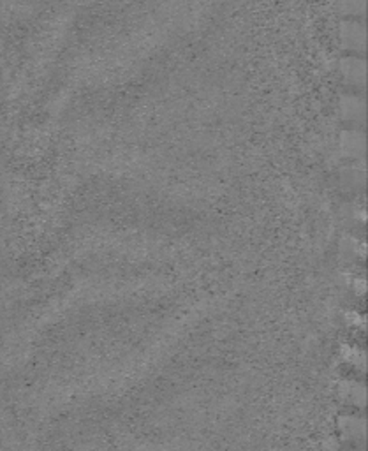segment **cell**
<instances>
[{"mask_svg":"<svg viewBox=\"0 0 368 451\" xmlns=\"http://www.w3.org/2000/svg\"><path fill=\"white\" fill-rule=\"evenodd\" d=\"M342 41L349 50L363 51L367 44V30L360 21H349L342 25Z\"/></svg>","mask_w":368,"mask_h":451,"instance_id":"6da1fadb","label":"cell"},{"mask_svg":"<svg viewBox=\"0 0 368 451\" xmlns=\"http://www.w3.org/2000/svg\"><path fill=\"white\" fill-rule=\"evenodd\" d=\"M342 73H344L345 80L349 81L351 85L363 87L365 76H367V67H365V60L358 57H349L342 60Z\"/></svg>","mask_w":368,"mask_h":451,"instance_id":"7a4b0ae2","label":"cell"},{"mask_svg":"<svg viewBox=\"0 0 368 451\" xmlns=\"http://www.w3.org/2000/svg\"><path fill=\"white\" fill-rule=\"evenodd\" d=\"M342 115L347 122H363L365 103L358 96H347L342 99Z\"/></svg>","mask_w":368,"mask_h":451,"instance_id":"3957f363","label":"cell"},{"mask_svg":"<svg viewBox=\"0 0 368 451\" xmlns=\"http://www.w3.org/2000/svg\"><path fill=\"white\" fill-rule=\"evenodd\" d=\"M342 148L351 157H361L365 154V138L361 132H345L342 139Z\"/></svg>","mask_w":368,"mask_h":451,"instance_id":"277c9868","label":"cell"},{"mask_svg":"<svg viewBox=\"0 0 368 451\" xmlns=\"http://www.w3.org/2000/svg\"><path fill=\"white\" fill-rule=\"evenodd\" d=\"M342 11L345 15L351 16H360L365 12V6H367V0H340Z\"/></svg>","mask_w":368,"mask_h":451,"instance_id":"5b68a950","label":"cell"}]
</instances>
